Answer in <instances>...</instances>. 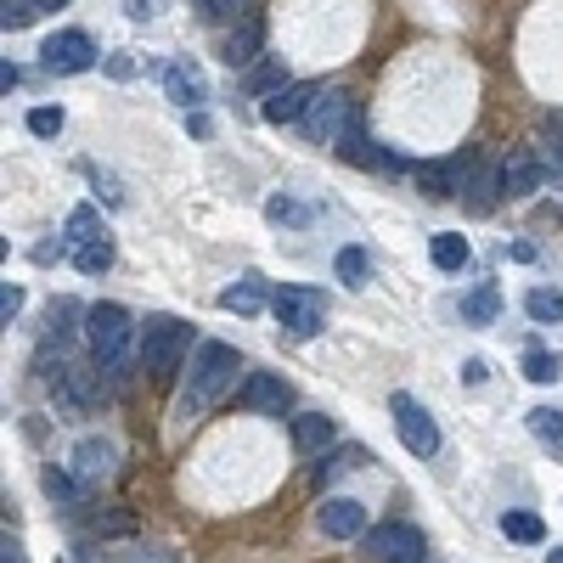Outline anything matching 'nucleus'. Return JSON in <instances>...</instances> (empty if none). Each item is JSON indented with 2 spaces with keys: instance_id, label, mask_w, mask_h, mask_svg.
I'll use <instances>...</instances> for the list:
<instances>
[{
  "instance_id": "nucleus-1",
  "label": "nucleus",
  "mask_w": 563,
  "mask_h": 563,
  "mask_svg": "<svg viewBox=\"0 0 563 563\" xmlns=\"http://www.w3.org/2000/svg\"><path fill=\"white\" fill-rule=\"evenodd\" d=\"M237 372H243V355L231 350V344H220V339L197 344V350H192L186 389H181V401H175V417H181V423H197L209 406H220L231 389H243V383H237Z\"/></svg>"
},
{
  "instance_id": "nucleus-2",
  "label": "nucleus",
  "mask_w": 563,
  "mask_h": 563,
  "mask_svg": "<svg viewBox=\"0 0 563 563\" xmlns=\"http://www.w3.org/2000/svg\"><path fill=\"white\" fill-rule=\"evenodd\" d=\"M192 350V327L181 316H147L142 321V333H136V360H142V372L152 378H175L181 372V360Z\"/></svg>"
},
{
  "instance_id": "nucleus-3",
  "label": "nucleus",
  "mask_w": 563,
  "mask_h": 563,
  "mask_svg": "<svg viewBox=\"0 0 563 563\" xmlns=\"http://www.w3.org/2000/svg\"><path fill=\"white\" fill-rule=\"evenodd\" d=\"M355 124H360V102H355V96L350 90H321L316 102H310V113H305V136L321 142V147H339Z\"/></svg>"
},
{
  "instance_id": "nucleus-4",
  "label": "nucleus",
  "mask_w": 563,
  "mask_h": 563,
  "mask_svg": "<svg viewBox=\"0 0 563 563\" xmlns=\"http://www.w3.org/2000/svg\"><path fill=\"white\" fill-rule=\"evenodd\" d=\"M360 558L367 563H423L428 541H423V529L389 518V524H372L367 536H360Z\"/></svg>"
},
{
  "instance_id": "nucleus-5",
  "label": "nucleus",
  "mask_w": 563,
  "mask_h": 563,
  "mask_svg": "<svg viewBox=\"0 0 563 563\" xmlns=\"http://www.w3.org/2000/svg\"><path fill=\"white\" fill-rule=\"evenodd\" d=\"M271 310H277L287 339H316L327 327V293H316V287H277Z\"/></svg>"
},
{
  "instance_id": "nucleus-6",
  "label": "nucleus",
  "mask_w": 563,
  "mask_h": 563,
  "mask_svg": "<svg viewBox=\"0 0 563 563\" xmlns=\"http://www.w3.org/2000/svg\"><path fill=\"white\" fill-rule=\"evenodd\" d=\"M85 339H90L96 367H119L124 344H130V310L124 305H90L85 310Z\"/></svg>"
},
{
  "instance_id": "nucleus-7",
  "label": "nucleus",
  "mask_w": 563,
  "mask_h": 563,
  "mask_svg": "<svg viewBox=\"0 0 563 563\" xmlns=\"http://www.w3.org/2000/svg\"><path fill=\"white\" fill-rule=\"evenodd\" d=\"M389 412H394V435H401V445H406L412 456H423V462L440 456V428H435V417L423 412L417 394H394Z\"/></svg>"
},
{
  "instance_id": "nucleus-8",
  "label": "nucleus",
  "mask_w": 563,
  "mask_h": 563,
  "mask_svg": "<svg viewBox=\"0 0 563 563\" xmlns=\"http://www.w3.org/2000/svg\"><path fill=\"white\" fill-rule=\"evenodd\" d=\"M237 406L254 412V417H282L293 406V383L282 372H248L243 389H237Z\"/></svg>"
},
{
  "instance_id": "nucleus-9",
  "label": "nucleus",
  "mask_w": 563,
  "mask_h": 563,
  "mask_svg": "<svg viewBox=\"0 0 563 563\" xmlns=\"http://www.w3.org/2000/svg\"><path fill=\"white\" fill-rule=\"evenodd\" d=\"M40 62H46V74H85L96 62V46L85 28H62V35H51L40 46Z\"/></svg>"
},
{
  "instance_id": "nucleus-10",
  "label": "nucleus",
  "mask_w": 563,
  "mask_h": 563,
  "mask_svg": "<svg viewBox=\"0 0 563 563\" xmlns=\"http://www.w3.org/2000/svg\"><path fill=\"white\" fill-rule=\"evenodd\" d=\"M316 524H321V536H333V541H360L367 536V507H360L355 495H327L316 507Z\"/></svg>"
},
{
  "instance_id": "nucleus-11",
  "label": "nucleus",
  "mask_w": 563,
  "mask_h": 563,
  "mask_svg": "<svg viewBox=\"0 0 563 563\" xmlns=\"http://www.w3.org/2000/svg\"><path fill=\"white\" fill-rule=\"evenodd\" d=\"M321 96V85H310V79H299V85H282V90H271L259 102V113H265V124H305V113H310V102Z\"/></svg>"
},
{
  "instance_id": "nucleus-12",
  "label": "nucleus",
  "mask_w": 563,
  "mask_h": 563,
  "mask_svg": "<svg viewBox=\"0 0 563 563\" xmlns=\"http://www.w3.org/2000/svg\"><path fill=\"white\" fill-rule=\"evenodd\" d=\"M163 90H170V102H175V108H186V113H192V108L209 96V79H204V69H197L192 57H175L170 69H163Z\"/></svg>"
},
{
  "instance_id": "nucleus-13",
  "label": "nucleus",
  "mask_w": 563,
  "mask_h": 563,
  "mask_svg": "<svg viewBox=\"0 0 563 563\" xmlns=\"http://www.w3.org/2000/svg\"><path fill=\"white\" fill-rule=\"evenodd\" d=\"M69 468H74V479L79 485H102V479H113V445L108 440H79L74 445V456H69Z\"/></svg>"
},
{
  "instance_id": "nucleus-14",
  "label": "nucleus",
  "mask_w": 563,
  "mask_h": 563,
  "mask_svg": "<svg viewBox=\"0 0 563 563\" xmlns=\"http://www.w3.org/2000/svg\"><path fill=\"white\" fill-rule=\"evenodd\" d=\"M333 440H339V423L327 412H299V417H293V451H299V456H321Z\"/></svg>"
},
{
  "instance_id": "nucleus-15",
  "label": "nucleus",
  "mask_w": 563,
  "mask_h": 563,
  "mask_svg": "<svg viewBox=\"0 0 563 563\" xmlns=\"http://www.w3.org/2000/svg\"><path fill=\"white\" fill-rule=\"evenodd\" d=\"M259 46H265V23L248 17V23H237V28L220 40V57L231 62V69H254V62H259Z\"/></svg>"
},
{
  "instance_id": "nucleus-16",
  "label": "nucleus",
  "mask_w": 563,
  "mask_h": 563,
  "mask_svg": "<svg viewBox=\"0 0 563 563\" xmlns=\"http://www.w3.org/2000/svg\"><path fill=\"white\" fill-rule=\"evenodd\" d=\"M541 181H547V170L536 158H507L502 163V197H529Z\"/></svg>"
},
{
  "instance_id": "nucleus-17",
  "label": "nucleus",
  "mask_w": 563,
  "mask_h": 563,
  "mask_svg": "<svg viewBox=\"0 0 563 563\" xmlns=\"http://www.w3.org/2000/svg\"><path fill=\"white\" fill-rule=\"evenodd\" d=\"M339 147H344V158H350V163H360V170H378V163H389V152L367 136V124H355Z\"/></svg>"
},
{
  "instance_id": "nucleus-18",
  "label": "nucleus",
  "mask_w": 563,
  "mask_h": 563,
  "mask_svg": "<svg viewBox=\"0 0 563 563\" xmlns=\"http://www.w3.org/2000/svg\"><path fill=\"white\" fill-rule=\"evenodd\" d=\"M502 536H507V541H518V547H541V541H547V524H541L536 513L513 507V513H502Z\"/></svg>"
},
{
  "instance_id": "nucleus-19",
  "label": "nucleus",
  "mask_w": 563,
  "mask_h": 563,
  "mask_svg": "<svg viewBox=\"0 0 563 563\" xmlns=\"http://www.w3.org/2000/svg\"><path fill=\"white\" fill-rule=\"evenodd\" d=\"M428 254H435L440 271H462V265H468V237H462V231H435Z\"/></svg>"
},
{
  "instance_id": "nucleus-20",
  "label": "nucleus",
  "mask_w": 563,
  "mask_h": 563,
  "mask_svg": "<svg viewBox=\"0 0 563 563\" xmlns=\"http://www.w3.org/2000/svg\"><path fill=\"white\" fill-rule=\"evenodd\" d=\"M339 282H344V287H367V282H372V254L360 248V243L339 248Z\"/></svg>"
},
{
  "instance_id": "nucleus-21",
  "label": "nucleus",
  "mask_w": 563,
  "mask_h": 563,
  "mask_svg": "<svg viewBox=\"0 0 563 563\" xmlns=\"http://www.w3.org/2000/svg\"><path fill=\"white\" fill-rule=\"evenodd\" d=\"M62 237H69V248H79V243H96V237H108V225H102V215L96 209H74L69 215V225H62Z\"/></svg>"
},
{
  "instance_id": "nucleus-22",
  "label": "nucleus",
  "mask_w": 563,
  "mask_h": 563,
  "mask_svg": "<svg viewBox=\"0 0 563 563\" xmlns=\"http://www.w3.org/2000/svg\"><path fill=\"white\" fill-rule=\"evenodd\" d=\"M495 316H502V293H495V287H479V293L462 299V321H468V327H490Z\"/></svg>"
},
{
  "instance_id": "nucleus-23",
  "label": "nucleus",
  "mask_w": 563,
  "mask_h": 563,
  "mask_svg": "<svg viewBox=\"0 0 563 563\" xmlns=\"http://www.w3.org/2000/svg\"><path fill=\"white\" fill-rule=\"evenodd\" d=\"M113 265V237H96V243H79L74 248V271L79 277H102Z\"/></svg>"
},
{
  "instance_id": "nucleus-24",
  "label": "nucleus",
  "mask_w": 563,
  "mask_h": 563,
  "mask_svg": "<svg viewBox=\"0 0 563 563\" xmlns=\"http://www.w3.org/2000/svg\"><path fill=\"white\" fill-rule=\"evenodd\" d=\"M524 316L541 321V327H547V321H563V293H558V287H529V293H524Z\"/></svg>"
},
{
  "instance_id": "nucleus-25",
  "label": "nucleus",
  "mask_w": 563,
  "mask_h": 563,
  "mask_svg": "<svg viewBox=\"0 0 563 563\" xmlns=\"http://www.w3.org/2000/svg\"><path fill=\"white\" fill-rule=\"evenodd\" d=\"M265 305V287H259V277H243L237 287H225L220 293V310H237V316H254Z\"/></svg>"
},
{
  "instance_id": "nucleus-26",
  "label": "nucleus",
  "mask_w": 563,
  "mask_h": 563,
  "mask_svg": "<svg viewBox=\"0 0 563 563\" xmlns=\"http://www.w3.org/2000/svg\"><path fill=\"white\" fill-rule=\"evenodd\" d=\"M529 435H536L547 451H563V412L558 406H536L529 412Z\"/></svg>"
},
{
  "instance_id": "nucleus-27",
  "label": "nucleus",
  "mask_w": 563,
  "mask_h": 563,
  "mask_svg": "<svg viewBox=\"0 0 563 563\" xmlns=\"http://www.w3.org/2000/svg\"><path fill=\"white\" fill-rule=\"evenodd\" d=\"M197 12L215 23H248V17H259V0H197Z\"/></svg>"
},
{
  "instance_id": "nucleus-28",
  "label": "nucleus",
  "mask_w": 563,
  "mask_h": 563,
  "mask_svg": "<svg viewBox=\"0 0 563 563\" xmlns=\"http://www.w3.org/2000/svg\"><path fill=\"white\" fill-rule=\"evenodd\" d=\"M524 378H529V383H558V378H563V360H558L552 350H529V355H524Z\"/></svg>"
},
{
  "instance_id": "nucleus-29",
  "label": "nucleus",
  "mask_w": 563,
  "mask_h": 563,
  "mask_svg": "<svg viewBox=\"0 0 563 563\" xmlns=\"http://www.w3.org/2000/svg\"><path fill=\"white\" fill-rule=\"evenodd\" d=\"M360 462H367V451L360 445H344L339 456H327L321 468H316V485H327V479H339V474H350V468H360Z\"/></svg>"
},
{
  "instance_id": "nucleus-30",
  "label": "nucleus",
  "mask_w": 563,
  "mask_h": 563,
  "mask_svg": "<svg viewBox=\"0 0 563 563\" xmlns=\"http://www.w3.org/2000/svg\"><path fill=\"white\" fill-rule=\"evenodd\" d=\"M35 17H40L35 0H0V28H7V35H12V28H28Z\"/></svg>"
},
{
  "instance_id": "nucleus-31",
  "label": "nucleus",
  "mask_w": 563,
  "mask_h": 563,
  "mask_svg": "<svg viewBox=\"0 0 563 563\" xmlns=\"http://www.w3.org/2000/svg\"><path fill=\"white\" fill-rule=\"evenodd\" d=\"M62 124H69V119H62V108H35V113H28V136L51 142V136H62Z\"/></svg>"
},
{
  "instance_id": "nucleus-32",
  "label": "nucleus",
  "mask_w": 563,
  "mask_h": 563,
  "mask_svg": "<svg viewBox=\"0 0 563 563\" xmlns=\"http://www.w3.org/2000/svg\"><path fill=\"white\" fill-rule=\"evenodd\" d=\"M265 215H271L277 225H310V209L293 204V197H271V204H265Z\"/></svg>"
},
{
  "instance_id": "nucleus-33",
  "label": "nucleus",
  "mask_w": 563,
  "mask_h": 563,
  "mask_svg": "<svg viewBox=\"0 0 563 563\" xmlns=\"http://www.w3.org/2000/svg\"><path fill=\"white\" fill-rule=\"evenodd\" d=\"M248 85H254V90H265V96H271V90H282V69H277V62H259V69L248 74Z\"/></svg>"
},
{
  "instance_id": "nucleus-34",
  "label": "nucleus",
  "mask_w": 563,
  "mask_h": 563,
  "mask_svg": "<svg viewBox=\"0 0 563 563\" xmlns=\"http://www.w3.org/2000/svg\"><path fill=\"white\" fill-rule=\"evenodd\" d=\"M46 495H51V502H74L79 485H74L69 474H57V468H51V474H46Z\"/></svg>"
},
{
  "instance_id": "nucleus-35",
  "label": "nucleus",
  "mask_w": 563,
  "mask_h": 563,
  "mask_svg": "<svg viewBox=\"0 0 563 563\" xmlns=\"http://www.w3.org/2000/svg\"><path fill=\"white\" fill-rule=\"evenodd\" d=\"M23 310V287L17 282H7V287H0V321H7L12 327V316Z\"/></svg>"
},
{
  "instance_id": "nucleus-36",
  "label": "nucleus",
  "mask_w": 563,
  "mask_h": 563,
  "mask_svg": "<svg viewBox=\"0 0 563 563\" xmlns=\"http://www.w3.org/2000/svg\"><path fill=\"white\" fill-rule=\"evenodd\" d=\"M490 378V367H485V360L474 355V360H462V383H485Z\"/></svg>"
},
{
  "instance_id": "nucleus-37",
  "label": "nucleus",
  "mask_w": 563,
  "mask_h": 563,
  "mask_svg": "<svg viewBox=\"0 0 563 563\" xmlns=\"http://www.w3.org/2000/svg\"><path fill=\"white\" fill-rule=\"evenodd\" d=\"M186 130L192 136H215V119L209 113H186Z\"/></svg>"
},
{
  "instance_id": "nucleus-38",
  "label": "nucleus",
  "mask_w": 563,
  "mask_h": 563,
  "mask_svg": "<svg viewBox=\"0 0 563 563\" xmlns=\"http://www.w3.org/2000/svg\"><path fill=\"white\" fill-rule=\"evenodd\" d=\"M17 85H23V74H17V69H12V62H7V69H0V90H7V96H12V90H17Z\"/></svg>"
},
{
  "instance_id": "nucleus-39",
  "label": "nucleus",
  "mask_w": 563,
  "mask_h": 563,
  "mask_svg": "<svg viewBox=\"0 0 563 563\" xmlns=\"http://www.w3.org/2000/svg\"><path fill=\"white\" fill-rule=\"evenodd\" d=\"M0 563H23V547H12V541H7V552H0Z\"/></svg>"
},
{
  "instance_id": "nucleus-40",
  "label": "nucleus",
  "mask_w": 563,
  "mask_h": 563,
  "mask_svg": "<svg viewBox=\"0 0 563 563\" xmlns=\"http://www.w3.org/2000/svg\"><path fill=\"white\" fill-rule=\"evenodd\" d=\"M35 7H40V12H57V7H69V0H35Z\"/></svg>"
},
{
  "instance_id": "nucleus-41",
  "label": "nucleus",
  "mask_w": 563,
  "mask_h": 563,
  "mask_svg": "<svg viewBox=\"0 0 563 563\" xmlns=\"http://www.w3.org/2000/svg\"><path fill=\"white\" fill-rule=\"evenodd\" d=\"M547 563H563V541H558V547H552V552H547Z\"/></svg>"
}]
</instances>
